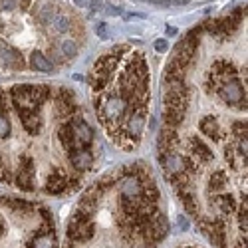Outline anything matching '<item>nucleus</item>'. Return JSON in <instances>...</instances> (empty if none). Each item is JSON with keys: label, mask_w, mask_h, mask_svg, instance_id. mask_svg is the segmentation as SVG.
<instances>
[{"label": "nucleus", "mask_w": 248, "mask_h": 248, "mask_svg": "<svg viewBox=\"0 0 248 248\" xmlns=\"http://www.w3.org/2000/svg\"><path fill=\"white\" fill-rule=\"evenodd\" d=\"M46 135L84 149L95 137L72 92L34 84L0 88V183L44 193L46 173L34 151H48L38 145Z\"/></svg>", "instance_id": "obj_1"}, {"label": "nucleus", "mask_w": 248, "mask_h": 248, "mask_svg": "<svg viewBox=\"0 0 248 248\" xmlns=\"http://www.w3.org/2000/svg\"><path fill=\"white\" fill-rule=\"evenodd\" d=\"M90 88L97 119L121 149H133L149 113V66L139 50L117 48L95 62Z\"/></svg>", "instance_id": "obj_2"}, {"label": "nucleus", "mask_w": 248, "mask_h": 248, "mask_svg": "<svg viewBox=\"0 0 248 248\" xmlns=\"http://www.w3.org/2000/svg\"><path fill=\"white\" fill-rule=\"evenodd\" d=\"M0 248H56V226L40 204L0 199Z\"/></svg>", "instance_id": "obj_3"}, {"label": "nucleus", "mask_w": 248, "mask_h": 248, "mask_svg": "<svg viewBox=\"0 0 248 248\" xmlns=\"http://www.w3.org/2000/svg\"><path fill=\"white\" fill-rule=\"evenodd\" d=\"M76 54H78V40H74V38L62 40V56H64V60L68 62V60L76 58Z\"/></svg>", "instance_id": "obj_4"}, {"label": "nucleus", "mask_w": 248, "mask_h": 248, "mask_svg": "<svg viewBox=\"0 0 248 248\" xmlns=\"http://www.w3.org/2000/svg\"><path fill=\"white\" fill-rule=\"evenodd\" d=\"M167 48H169V42H167L165 38H159L157 42H155V50H157L159 54H165V52H167Z\"/></svg>", "instance_id": "obj_5"}, {"label": "nucleus", "mask_w": 248, "mask_h": 248, "mask_svg": "<svg viewBox=\"0 0 248 248\" xmlns=\"http://www.w3.org/2000/svg\"><path fill=\"white\" fill-rule=\"evenodd\" d=\"M97 36H101L103 40H106L108 38V24H97Z\"/></svg>", "instance_id": "obj_6"}, {"label": "nucleus", "mask_w": 248, "mask_h": 248, "mask_svg": "<svg viewBox=\"0 0 248 248\" xmlns=\"http://www.w3.org/2000/svg\"><path fill=\"white\" fill-rule=\"evenodd\" d=\"M74 2H76V6H78V8H84V6L88 4V0H74Z\"/></svg>", "instance_id": "obj_7"}, {"label": "nucleus", "mask_w": 248, "mask_h": 248, "mask_svg": "<svg viewBox=\"0 0 248 248\" xmlns=\"http://www.w3.org/2000/svg\"><path fill=\"white\" fill-rule=\"evenodd\" d=\"M175 4H187V2H191V0H173Z\"/></svg>", "instance_id": "obj_8"}, {"label": "nucleus", "mask_w": 248, "mask_h": 248, "mask_svg": "<svg viewBox=\"0 0 248 248\" xmlns=\"http://www.w3.org/2000/svg\"><path fill=\"white\" fill-rule=\"evenodd\" d=\"M155 2H157V4H165V6H167V4H169V0H155Z\"/></svg>", "instance_id": "obj_9"}]
</instances>
